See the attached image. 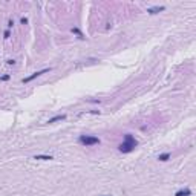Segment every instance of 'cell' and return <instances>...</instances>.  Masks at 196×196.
Returning a JSON list of instances; mask_svg holds the SVG:
<instances>
[{
	"mask_svg": "<svg viewBox=\"0 0 196 196\" xmlns=\"http://www.w3.org/2000/svg\"><path fill=\"white\" fill-rule=\"evenodd\" d=\"M137 146H138V141L135 139V137L130 133H127V135H124V141L120 144L118 149H120V152H123V153H130Z\"/></svg>",
	"mask_w": 196,
	"mask_h": 196,
	"instance_id": "6da1fadb",
	"label": "cell"
},
{
	"mask_svg": "<svg viewBox=\"0 0 196 196\" xmlns=\"http://www.w3.org/2000/svg\"><path fill=\"white\" fill-rule=\"evenodd\" d=\"M80 141V144H83V146H95V144H100V139L97 137H92V135H81V137L78 138Z\"/></svg>",
	"mask_w": 196,
	"mask_h": 196,
	"instance_id": "7a4b0ae2",
	"label": "cell"
},
{
	"mask_svg": "<svg viewBox=\"0 0 196 196\" xmlns=\"http://www.w3.org/2000/svg\"><path fill=\"white\" fill-rule=\"evenodd\" d=\"M52 69L51 67H45V69H42V71H37V72H34V74H31L29 77H26V78H23L22 81L23 83H29V81H32V80H35L37 77H40V75H43V74H48V72H51Z\"/></svg>",
	"mask_w": 196,
	"mask_h": 196,
	"instance_id": "3957f363",
	"label": "cell"
},
{
	"mask_svg": "<svg viewBox=\"0 0 196 196\" xmlns=\"http://www.w3.org/2000/svg\"><path fill=\"white\" fill-rule=\"evenodd\" d=\"M166 9V6H152V8H147L149 14H158V12H163Z\"/></svg>",
	"mask_w": 196,
	"mask_h": 196,
	"instance_id": "277c9868",
	"label": "cell"
},
{
	"mask_svg": "<svg viewBox=\"0 0 196 196\" xmlns=\"http://www.w3.org/2000/svg\"><path fill=\"white\" fill-rule=\"evenodd\" d=\"M190 195H192L190 188H182V190H178L175 193V196H190Z\"/></svg>",
	"mask_w": 196,
	"mask_h": 196,
	"instance_id": "5b68a950",
	"label": "cell"
},
{
	"mask_svg": "<svg viewBox=\"0 0 196 196\" xmlns=\"http://www.w3.org/2000/svg\"><path fill=\"white\" fill-rule=\"evenodd\" d=\"M66 118V115H55V117H52V118H49L48 120V123L51 124V123H57V121H63Z\"/></svg>",
	"mask_w": 196,
	"mask_h": 196,
	"instance_id": "8992f818",
	"label": "cell"
},
{
	"mask_svg": "<svg viewBox=\"0 0 196 196\" xmlns=\"http://www.w3.org/2000/svg\"><path fill=\"white\" fill-rule=\"evenodd\" d=\"M34 159H40V161H51L52 156L51 155H35L34 156Z\"/></svg>",
	"mask_w": 196,
	"mask_h": 196,
	"instance_id": "52a82bcc",
	"label": "cell"
},
{
	"mask_svg": "<svg viewBox=\"0 0 196 196\" xmlns=\"http://www.w3.org/2000/svg\"><path fill=\"white\" fill-rule=\"evenodd\" d=\"M71 31H72L74 34H77V35H78V38H80V40H84V35H83V32H81V31H80L78 28H72Z\"/></svg>",
	"mask_w": 196,
	"mask_h": 196,
	"instance_id": "ba28073f",
	"label": "cell"
},
{
	"mask_svg": "<svg viewBox=\"0 0 196 196\" xmlns=\"http://www.w3.org/2000/svg\"><path fill=\"white\" fill-rule=\"evenodd\" d=\"M168 158H170V153H161L158 156V159L163 161V163H164V161H168Z\"/></svg>",
	"mask_w": 196,
	"mask_h": 196,
	"instance_id": "9c48e42d",
	"label": "cell"
},
{
	"mask_svg": "<svg viewBox=\"0 0 196 196\" xmlns=\"http://www.w3.org/2000/svg\"><path fill=\"white\" fill-rule=\"evenodd\" d=\"M0 80H2V81H8V80H9V75H8V74H6V75H3V77L0 78Z\"/></svg>",
	"mask_w": 196,
	"mask_h": 196,
	"instance_id": "30bf717a",
	"label": "cell"
},
{
	"mask_svg": "<svg viewBox=\"0 0 196 196\" xmlns=\"http://www.w3.org/2000/svg\"><path fill=\"white\" fill-rule=\"evenodd\" d=\"M3 35H5V38H9V35H11V34H9V31H8V29H6V31L3 32Z\"/></svg>",
	"mask_w": 196,
	"mask_h": 196,
	"instance_id": "8fae6325",
	"label": "cell"
},
{
	"mask_svg": "<svg viewBox=\"0 0 196 196\" xmlns=\"http://www.w3.org/2000/svg\"><path fill=\"white\" fill-rule=\"evenodd\" d=\"M20 22H22V25H26V23H28V18H26V17H22V20H20Z\"/></svg>",
	"mask_w": 196,
	"mask_h": 196,
	"instance_id": "7c38bea8",
	"label": "cell"
},
{
	"mask_svg": "<svg viewBox=\"0 0 196 196\" xmlns=\"http://www.w3.org/2000/svg\"><path fill=\"white\" fill-rule=\"evenodd\" d=\"M12 25H14V20H9V22H8V28H12Z\"/></svg>",
	"mask_w": 196,
	"mask_h": 196,
	"instance_id": "4fadbf2b",
	"label": "cell"
},
{
	"mask_svg": "<svg viewBox=\"0 0 196 196\" xmlns=\"http://www.w3.org/2000/svg\"><path fill=\"white\" fill-rule=\"evenodd\" d=\"M6 63H8V64L11 66V64H14V63H16V60H8V62H6Z\"/></svg>",
	"mask_w": 196,
	"mask_h": 196,
	"instance_id": "5bb4252c",
	"label": "cell"
},
{
	"mask_svg": "<svg viewBox=\"0 0 196 196\" xmlns=\"http://www.w3.org/2000/svg\"><path fill=\"white\" fill-rule=\"evenodd\" d=\"M103 196H106V195H103Z\"/></svg>",
	"mask_w": 196,
	"mask_h": 196,
	"instance_id": "9a60e30c",
	"label": "cell"
}]
</instances>
